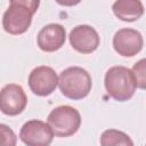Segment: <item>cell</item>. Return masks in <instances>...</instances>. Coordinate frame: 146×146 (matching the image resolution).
I'll return each instance as SVG.
<instances>
[{"instance_id": "obj_1", "label": "cell", "mask_w": 146, "mask_h": 146, "mask_svg": "<svg viewBox=\"0 0 146 146\" xmlns=\"http://www.w3.org/2000/svg\"><path fill=\"white\" fill-rule=\"evenodd\" d=\"M57 86L66 98L79 100L89 95L92 81L87 70L79 66H72L65 68L59 74Z\"/></svg>"}, {"instance_id": "obj_2", "label": "cell", "mask_w": 146, "mask_h": 146, "mask_svg": "<svg viewBox=\"0 0 146 146\" xmlns=\"http://www.w3.org/2000/svg\"><path fill=\"white\" fill-rule=\"evenodd\" d=\"M104 84L107 94L117 102L129 100L136 91L137 84L133 73L125 66H113L105 73Z\"/></svg>"}, {"instance_id": "obj_3", "label": "cell", "mask_w": 146, "mask_h": 146, "mask_svg": "<svg viewBox=\"0 0 146 146\" xmlns=\"http://www.w3.org/2000/svg\"><path fill=\"white\" fill-rule=\"evenodd\" d=\"M47 121L55 136L70 137L79 130L81 125V115L74 107L62 105L49 113Z\"/></svg>"}, {"instance_id": "obj_4", "label": "cell", "mask_w": 146, "mask_h": 146, "mask_svg": "<svg viewBox=\"0 0 146 146\" xmlns=\"http://www.w3.org/2000/svg\"><path fill=\"white\" fill-rule=\"evenodd\" d=\"M50 125L40 120H30L23 124L19 131L21 140L27 146H48L54 139Z\"/></svg>"}, {"instance_id": "obj_5", "label": "cell", "mask_w": 146, "mask_h": 146, "mask_svg": "<svg viewBox=\"0 0 146 146\" xmlns=\"http://www.w3.org/2000/svg\"><path fill=\"white\" fill-rule=\"evenodd\" d=\"M58 84V76L54 68L50 66H38L33 68L29 75V87L36 96L51 95Z\"/></svg>"}, {"instance_id": "obj_6", "label": "cell", "mask_w": 146, "mask_h": 146, "mask_svg": "<svg viewBox=\"0 0 146 146\" xmlns=\"http://www.w3.org/2000/svg\"><path fill=\"white\" fill-rule=\"evenodd\" d=\"M27 104L24 89L16 83H8L0 90V111L9 116L21 114Z\"/></svg>"}, {"instance_id": "obj_7", "label": "cell", "mask_w": 146, "mask_h": 146, "mask_svg": "<svg viewBox=\"0 0 146 146\" xmlns=\"http://www.w3.org/2000/svg\"><path fill=\"white\" fill-rule=\"evenodd\" d=\"M32 16L33 14L27 8L16 3H10L9 8L3 14L2 27L9 34H23L29 30L32 23Z\"/></svg>"}, {"instance_id": "obj_8", "label": "cell", "mask_w": 146, "mask_h": 146, "mask_svg": "<svg viewBox=\"0 0 146 146\" xmlns=\"http://www.w3.org/2000/svg\"><path fill=\"white\" fill-rule=\"evenodd\" d=\"M144 44L143 35L133 29H121L113 36L114 50L123 57L137 55Z\"/></svg>"}, {"instance_id": "obj_9", "label": "cell", "mask_w": 146, "mask_h": 146, "mask_svg": "<svg viewBox=\"0 0 146 146\" xmlns=\"http://www.w3.org/2000/svg\"><path fill=\"white\" fill-rule=\"evenodd\" d=\"M70 43L74 50L81 54H91L99 46V35L90 25H78L70 33Z\"/></svg>"}, {"instance_id": "obj_10", "label": "cell", "mask_w": 146, "mask_h": 146, "mask_svg": "<svg viewBox=\"0 0 146 146\" xmlns=\"http://www.w3.org/2000/svg\"><path fill=\"white\" fill-rule=\"evenodd\" d=\"M38 46L46 52L60 49L66 40V31L60 24L51 23L43 26L38 33Z\"/></svg>"}, {"instance_id": "obj_11", "label": "cell", "mask_w": 146, "mask_h": 146, "mask_svg": "<svg viewBox=\"0 0 146 146\" xmlns=\"http://www.w3.org/2000/svg\"><path fill=\"white\" fill-rule=\"evenodd\" d=\"M112 9L114 15L124 22H135L144 15V6L140 0H115Z\"/></svg>"}, {"instance_id": "obj_12", "label": "cell", "mask_w": 146, "mask_h": 146, "mask_svg": "<svg viewBox=\"0 0 146 146\" xmlns=\"http://www.w3.org/2000/svg\"><path fill=\"white\" fill-rule=\"evenodd\" d=\"M100 145L103 146H119V145L132 146L133 141L123 131L115 130V129H108L102 133Z\"/></svg>"}, {"instance_id": "obj_13", "label": "cell", "mask_w": 146, "mask_h": 146, "mask_svg": "<svg viewBox=\"0 0 146 146\" xmlns=\"http://www.w3.org/2000/svg\"><path fill=\"white\" fill-rule=\"evenodd\" d=\"M17 137L15 132L6 124L0 123V146H15Z\"/></svg>"}, {"instance_id": "obj_14", "label": "cell", "mask_w": 146, "mask_h": 146, "mask_svg": "<svg viewBox=\"0 0 146 146\" xmlns=\"http://www.w3.org/2000/svg\"><path fill=\"white\" fill-rule=\"evenodd\" d=\"M145 59H140L138 63H136L132 67V73L136 80V84L137 88L144 89L145 88V83H146V75H145Z\"/></svg>"}, {"instance_id": "obj_15", "label": "cell", "mask_w": 146, "mask_h": 146, "mask_svg": "<svg viewBox=\"0 0 146 146\" xmlns=\"http://www.w3.org/2000/svg\"><path fill=\"white\" fill-rule=\"evenodd\" d=\"M9 1L10 3H16V5L27 8L32 14L36 13L39 5H40V0H9Z\"/></svg>"}, {"instance_id": "obj_16", "label": "cell", "mask_w": 146, "mask_h": 146, "mask_svg": "<svg viewBox=\"0 0 146 146\" xmlns=\"http://www.w3.org/2000/svg\"><path fill=\"white\" fill-rule=\"evenodd\" d=\"M55 1L65 7H72V6H75L81 2V0H55Z\"/></svg>"}]
</instances>
